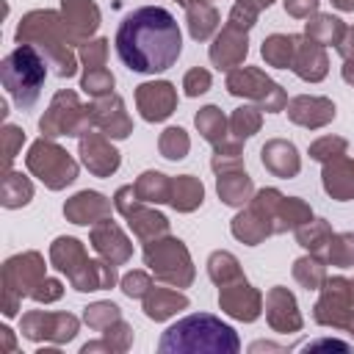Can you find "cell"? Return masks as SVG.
Masks as SVG:
<instances>
[{
  "label": "cell",
  "instance_id": "cell-6",
  "mask_svg": "<svg viewBox=\"0 0 354 354\" xmlns=\"http://www.w3.org/2000/svg\"><path fill=\"white\" fill-rule=\"evenodd\" d=\"M144 260L147 266L155 271L158 279L171 282L177 288L188 285L194 279V268H191V257L185 252V246L177 238H163V241H149L144 249Z\"/></svg>",
  "mask_w": 354,
  "mask_h": 354
},
{
  "label": "cell",
  "instance_id": "cell-18",
  "mask_svg": "<svg viewBox=\"0 0 354 354\" xmlns=\"http://www.w3.org/2000/svg\"><path fill=\"white\" fill-rule=\"evenodd\" d=\"M80 155H83V163L88 166V171H94L97 177H108L111 171L119 169V152L105 138H100L94 133L80 138Z\"/></svg>",
  "mask_w": 354,
  "mask_h": 354
},
{
  "label": "cell",
  "instance_id": "cell-52",
  "mask_svg": "<svg viewBox=\"0 0 354 354\" xmlns=\"http://www.w3.org/2000/svg\"><path fill=\"white\" fill-rule=\"evenodd\" d=\"M346 61V66H343V80L346 83H354V55L351 58H343Z\"/></svg>",
  "mask_w": 354,
  "mask_h": 354
},
{
  "label": "cell",
  "instance_id": "cell-30",
  "mask_svg": "<svg viewBox=\"0 0 354 354\" xmlns=\"http://www.w3.org/2000/svg\"><path fill=\"white\" fill-rule=\"evenodd\" d=\"M133 188L141 202H169L171 196V183L160 171H144Z\"/></svg>",
  "mask_w": 354,
  "mask_h": 354
},
{
  "label": "cell",
  "instance_id": "cell-8",
  "mask_svg": "<svg viewBox=\"0 0 354 354\" xmlns=\"http://www.w3.org/2000/svg\"><path fill=\"white\" fill-rule=\"evenodd\" d=\"M227 91L235 94V97H249V100H254L260 108H266L271 113L285 108L282 88L274 80H268L260 69H249V66L232 69L230 77H227Z\"/></svg>",
  "mask_w": 354,
  "mask_h": 354
},
{
  "label": "cell",
  "instance_id": "cell-41",
  "mask_svg": "<svg viewBox=\"0 0 354 354\" xmlns=\"http://www.w3.org/2000/svg\"><path fill=\"white\" fill-rule=\"evenodd\" d=\"M160 152H163V158H169V160L185 158V152H188V136H185V130H183V127H169V130L160 136Z\"/></svg>",
  "mask_w": 354,
  "mask_h": 354
},
{
  "label": "cell",
  "instance_id": "cell-35",
  "mask_svg": "<svg viewBox=\"0 0 354 354\" xmlns=\"http://www.w3.org/2000/svg\"><path fill=\"white\" fill-rule=\"evenodd\" d=\"M232 235L241 238V241L249 243V246H257V243L268 235V227L249 210V213H241V216L232 218Z\"/></svg>",
  "mask_w": 354,
  "mask_h": 354
},
{
  "label": "cell",
  "instance_id": "cell-53",
  "mask_svg": "<svg viewBox=\"0 0 354 354\" xmlns=\"http://www.w3.org/2000/svg\"><path fill=\"white\" fill-rule=\"evenodd\" d=\"M340 11H354V0H332Z\"/></svg>",
  "mask_w": 354,
  "mask_h": 354
},
{
  "label": "cell",
  "instance_id": "cell-21",
  "mask_svg": "<svg viewBox=\"0 0 354 354\" xmlns=\"http://www.w3.org/2000/svg\"><path fill=\"white\" fill-rule=\"evenodd\" d=\"M64 213L75 221V224H88L94 218H108L111 216V205L102 194L97 191H80L77 196H72L64 205Z\"/></svg>",
  "mask_w": 354,
  "mask_h": 354
},
{
  "label": "cell",
  "instance_id": "cell-37",
  "mask_svg": "<svg viewBox=\"0 0 354 354\" xmlns=\"http://www.w3.org/2000/svg\"><path fill=\"white\" fill-rule=\"evenodd\" d=\"M296 238H299V243H301L304 249L321 254L324 249H329L326 243L332 241V230H329L326 221H310V227H299V230H296Z\"/></svg>",
  "mask_w": 354,
  "mask_h": 354
},
{
  "label": "cell",
  "instance_id": "cell-46",
  "mask_svg": "<svg viewBox=\"0 0 354 354\" xmlns=\"http://www.w3.org/2000/svg\"><path fill=\"white\" fill-rule=\"evenodd\" d=\"M183 86H185V94H188V97H199V94H205V91L210 88V72H205V69H191V72L185 75Z\"/></svg>",
  "mask_w": 354,
  "mask_h": 354
},
{
  "label": "cell",
  "instance_id": "cell-45",
  "mask_svg": "<svg viewBox=\"0 0 354 354\" xmlns=\"http://www.w3.org/2000/svg\"><path fill=\"white\" fill-rule=\"evenodd\" d=\"M122 290H124L130 299H144V296L152 290V282H149L147 274L133 271V274H127V277L122 279Z\"/></svg>",
  "mask_w": 354,
  "mask_h": 354
},
{
  "label": "cell",
  "instance_id": "cell-28",
  "mask_svg": "<svg viewBox=\"0 0 354 354\" xmlns=\"http://www.w3.org/2000/svg\"><path fill=\"white\" fill-rule=\"evenodd\" d=\"M202 196H205V191H202V183L196 177L183 174V177L171 180V196H169V202L177 210H194L196 205H202Z\"/></svg>",
  "mask_w": 354,
  "mask_h": 354
},
{
  "label": "cell",
  "instance_id": "cell-17",
  "mask_svg": "<svg viewBox=\"0 0 354 354\" xmlns=\"http://www.w3.org/2000/svg\"><path fill=\"white\" fill-rule=\"evenodd\" d=\"M91 246L105 257L111 260L113 266L124 263L130 257V243L124 238V232L111 221V218H102V224H97L91 230Z\"/></svg>",
  "mask_w": 354,
  "mask_h": 354
},
{
  "label": "cell",
  "instance_id": "cell-47",
  "mask_svg": "<svg viewBox=\"0 0 354 354\" xmlns=\"http://www.w3.org/2000/svg\"><path fill=\"white\" fill-rule=\"evenodd\" d=\"M3 141H6V166H11V160L17 158V147H22V141H25V133L14 124H6Z\"/></svg>",
  "mask_w": 354,
  "mask_h": 354
},
{
  "label": "cell",
  "instance_id": "cell-31",
  "mask_svg": "<svg viewBox=\"0 0 354 354\" xmlns=\"http://www.w3.org/2000/svg\"><path fill=\"white\" fill-rule=\"evenodd\" d=\"M185 8H188V30H191V36H194L196 41L207 39V36L216 30V25H218V14H216L207 3L185 6Z\"/></svg>",
  "mask_w": 354,
  "mask_h": 354
},
{
  "label": "cell",
  "instance_id": "cell-55",
  "mask_svg": "<svg viewBox=\"0 0 354 354\" xmlns=\"http://www.w3.org/2000/svg\"><path fill=\"white\" fill-rule=\"evenodd\" d=\"M180 3H183V6H191V0H180Z\"/></svg>",
  "mask_w": 354,
  "mask_h": 354
},
{
  "label": "cell",
  "instance_id": "cell-11",
  "mask_svg": "<svg viewBox=\"0 0 354 354\" xmlns=\"http://www.w3.org/2000/svg\"><path fill=\"white\" fill-rule=\"evenodd\" d=\"M130 196H133V185H127V188H119V194H116V207H119V210L127 216V221H130L133 232H136L138 238L166 235V230H169V221H166L160 213H155V210H141L136 202L130 205Z\"/></svg>",
  "mask_w": 354,
  "mask_h": 354
},
{
  "label": "cell",
  "instance_id": "cell-32",
  "mask_svg": "<svg viewBox=\"0 0 354 354\" xmlns=\"http://www.w3.org/2000/svg\"><path fill=\"white\" fill-rule=\"evenodd\" d=\"M50 257H53L55 268H61V271H66V274L72 271V263H86V260H88L77 238H58V241L53 243V249H50Z\"/></svg>",
  "mask_w": 354,
  "mask_h": 354
},
{
  "label": "cell",
  "instance_id": "cell-9",
  "mask_svg": "<svg viewBox=\"0 0 354 354\" xmlns=\"http://www.w3.org/2000/svg\"><path fill=\"white\" fill-rule=\"evenodd\" d=\"M315 321L329 326H343L354 335V290L348 279L335 277L324 285V296L315 304Z\"/></svg>",
  "mask_w": 354,
  "mask_h": 354
},
{
  "label": "cell",
  "instance_id": "cell-23",
  "mask_svg": "<svg viewBox=\"0 0 354 354\" xmlns=\"http://www.w3.org/2000/svg\"><path fill=\"white\" fill-rule=\"evenodd\" d=\"M324 188L337 202L354 199V160L335 158V163H326V169H324Z\"/></svg>",
  "mask_w": 354,
  "mask_h": 354
},
{
  "label": "cell",
  "instance_id": "cell-42",
  "mask_svg": "<svg viewBox=\"0 0 354 354\" xmlns=\"http://www.w3.org/2000/svg\"><path fill=\"white\" fill-rule=\"evenodd\" d=\"M293 277L310 290V288H318L321 282H324V266L318 263V260H310V257H301V260H296V266H293Z\"/></svg>",
  "mask_w": 354,
  "mask_h": 354
},
{
  "label": "cell",
  "instance_id": "cell-49",
  "mask_svg": "<svg viewBox=\"0 0 354 354\" xmlns=\"http://www.w3.org/2000/svg\"><path fill=\"white\" fill-rule=\"evenodd\" d=\"M58 296H61V282L58 279H47V277L41 279V285L33 293V299H39V301H53Z\"/></svg>",
  "mask_w": 354,
  "mask_h": 354
},
{
  "label": "cell",
  "instance_id": "cell-24",
  "mask_svg": "<svg viewBox=\"0 0 354 354\" xmlns=\"http://www.w3.org/2000/svg\"><path fill=\"white\" fill-rule=\"evenodd\" d=\"M263 166L277 177H293L299 171V155L290 141H268L263 147Z\"/></svg>",
  "mask_w": 354,
  "mask_h": 354
},
{
  "label": "cell",
  "instance_id": "cell-22",
  "mask_svg": "<svg viewBox=\"0 0 354 354\" xmlns=\"http://www.w3.org/2000/svg\"><path fill=\"white\" fill-rule=\"evenodd\" d=\"M266 304H268V321L277 332H290V329L301 326V318L296 313V299L285 288H274L268 293Z\"/></svg>",
  "mask_w": 354,
  "mask_h": 354
},
{
  "label": "cell",
  "instance_id": "cell-15",
  "mask_svg": "<svg viewBox=\"0 0 354 354\" xmlns=\"http://www.w3.org/2000/svg\"><path fill=\"white\" fill-rule=\"evenodd\" d=\"M61 11H64V25L69 30V39L75 41L91 36L100 28V11L91 0H61Z\"/></svg>",
  "mask_w": 354,
  "mask_h": 354
},
{
  "label": "cell",
  "instance_id": "cell-50",
  "mask_svg": "<svg viewBox=\"0 0 354 354\" xmlns=\"http://www.w3.org/2000/svg\"><path fill=\"white\" fill-rule=\"evenodd\" d=\"M318 8V0H285V11L293 17H310Z\"/></svg>",
  "mask_w": 354,
  "mask_h": 354
},
{
  "label": "cell",
  "instance_id": "cell-27",
  "mask_svg": "<svg viewBox=\"0 0 354 354\" xmlns=\"http://www.w3.org/2000/svg\"><path fill=\"white\" fill-rule=\"evenodd\" d=\"M304 30H307V39H313L318 44H340V39L346 36V25L332 14L313 17Z\"/></svg>",
  "mask_w": 354,
  "mask_h": 354
},
{
  "label": "cell",
  "instance_id": "cell-25",
  "mask_svg": "<svg viewBox=\"0 0 354 354\" xmlns=\"http://www.w3.org/2000/svg\"><path fill=\"white\" fill-rule=\"evenodd\" d=\"M177 307H188V299L177 290H163V288H152L147 296H144V313L152 318V321H163L169 315L177 313Z\"/></svg>",
  "mask_w": 354,
  "mask_h": 354
},
{
  "label": "cell",
  "instance_id": "cell-20",
  "mask_svg": "<svg viewBox=\"0 0 354 354\" xmlns=\"http://www.w3.org/2000/svg\"><path fill=\"white\" fill-rule=\"evenodd\" d=\"M288 116L304 127H321L335 119V105L324 97H296L288 105Z\"/></svg>",
  "mask_w": 354,
  "mask_h": 354
},
{
  "label": "cell",
  "instance_id": "cell-16",
  "mask_svg": "<svg viewBox=\"0 0 354 354\" xmlns=\"http://www.w3.org/2000/svg\"><path fill=\"white\" fill-rule=\"evenodd\" d=\"M246 50H249L246 47V30H241L235 25H227L210 47V61L218 69H232L235 64H241L246 58Z\"/></svg>",
  "mask_w": 354,
  "mask_h": 354
},
{
  "label": "cell",
  "instance_id": "cell-40",
  "mask_svg": "<svg viewBox=\"0 0 354 354\" xmlns=\"http://www.w3.org/2000/svg\"><path fill=\"white\" fill-rule=\"evenodd\" d=\"M119 321H122V315L113 301H97V304L86 307V324L94 329H108L111 324H119Z\"/></svg>",
  "mask_w": 354,
  "mask_h": 354
},
{
  "label": "cell",
  "instance_id": "cell-56",
  "mask_svg": "<svg viewBox=\"0 0 354 354\" xmlns=\"http://www.w3.org/2000/svg\"><path fill=\"white\" fill-rule=\"evenodd\" d=\"M351 290H354V282H351Z\"/></svg>",
  "mask_w": 354,
  "mask_h": 354
},
{
  "label": "cell",
  "instance_id": "cell-1",
  "mask_svg": "<svg viewBox=\"0 0 354 354\" xmlns=\"http://www.w3.org/2000/svg\"><path fill=\"white\" fill-rule=\"evenodd\" d=\"M113 44L130 72L155 75L174 66L183 50V33L174 14L163 6H141L119 22Z\"/></svg>",
  "mask_w": 354,
  "mask_h": 354
},
{
  "label": "cell",
  "instance_id": "cell-43",
  "mask_svg": "<svg viewBox=\"0 0 354 354\" xmlns=\"http://www.w3.org/2000/svg\"><path fill=\"white\" fill-rule=\"evenodd\" d=\"M230 127H232L235 138H249V136L257 133V127H260V116H257L254 108H238V111L232 113V119H230Z\"/></svg>",
  "mask_w": 354,
  "mask_h": 354
},
{
  "label": "cell",
  "instance_id": "cell-14",
  "mask_svg": "<svg viewBox=\"0 0 354 354\" xmlns=\"http://www.w3.org/2000/svg\"><path fill=\"white\" fill-rule=\"evenodd\" d=\"M88 113H91V122L105 130V136H111V138H127L130 136V119L124 113V102L116 94L100 97L88 108Z\"/></svg>",
  "mask_w": 354,
  "mask_h": 354
},
{
  "label": "cell",
  "instance_id": "cell-4",
  "mask_svg": "<svg viewBox=\"0 0 354 354\" xmlns=\"http://www.w3.org/2000/svg\"><path fill=\"white\" fill-rule=\"evenodd\" d=\"M44 77H47V58L39 53V47L25 41L17 50H11L0 64V80L19 108H30L39 100Z\"/></svg>",
  "mask_w": 354,
  "mask_h": 354
},
{
  "label": "cell",
  "instance_id": "cell-19",
  "mask_svg": "<svg viewBox=\"0 0 354 354\" xmlns=\"http://www.w3.org/2000/svg\"><path fill=\"white\" fill-rule=\"evenodd\" d=\"M290 69L304 77V80H321L326 75V55H324V44L307 39L301 41L296 36V53H293V64Z\"/></svg>",
  "mask_w": 354,
  "mask_h": 354
},
{
  "label": "cell",
  "instance_id": "cell-38",
  "mask_svg": "<svg viewBox=\"0 0 354 354\" xmlns=\"http://www.w3.org/2000/svg\"><path fill=\"white\" fill-rule=\"evenodd\" d=\"M329 260L335 266H354V232H340V235H332L329 241V249H326Z\"/></svg>",
  "mask_w": 354,
  "mask_h": 354
},
{
  "label": "cell",
  "instance_id": "cell-44",
  "mask_svg": "<svg viewBox=\"0 0 354 354\" xmlns=\"http://www.w3.org/2000/svg\"><path fill=\"white\" fill-rule=\"evenodd\" d=\"M343 152H346V141L343 138H329V136L310 147V155L315 160H332V158H340Z\"/></svg>",
  "mask_w": 354,
  "mask_h": 354
},
{
  "label": "cell",
  "instance_id": "cell-5",
  "mask_svg": "<svg viewBox=\"0 0 354 354\" xmlns=\"http://www.w3.org/2000/svg\"><path fill=\"white\" fill-rule=\"evenodd\" d=\"M44 279V263L36 252H28V254H17L11 260H6L3 266V293H6V301H3V313L11 318L17 315V299L22 296H33L36 288L41 285Z\"/></svg>",
  "mask_w": 354,
  "mask_h": 354
},
{
  "label": "cell",
  "instance_id": "cell-7",
  "mask_svg": "<svg viewBox=\"0 0 354 354\" xmlns=\"http://www.w3.org/2000/svg\"><path fill=\"white\" fill-rule=\"evenodd\" d=\"M28 169L47 185V188H64L69 185L75 177H77V166L75 160L61 149L55 147L53 141H36L28 152Z\"/></svg>",
  "mask_w": 354,
  "mask_h": 354
},
{
  "label": "cell",
  "instance_id": "cell-54",
  "mask_svg": "<svg viewBox=\"0 0 354 354\" xmlns=\"http://www.w3.org/2000/svg\"><path fill=\"white\" fill-rule=\"evenodd\" d=\"M241 3H246V6H252V8H266V6H271V0H241Z\"/></svg>",
  "mask_w": 354,
  "mask_h": 354
},
{
  "label": "cell",
  "instance_id": "cell-2",
  "mask_svg": "<svg viewBox=\"0 0 354 354\" xmlns=\"http://www.w3.org/2000/svg\"><path fill=\"white\" fill-rule=\"evenodd\" d=\"M241 348L238 335L221 318L196 313L174 326H169L158 343V351H177V354H235Z\"/></svg>",
  "mask_w": 354,
  "mask_h": 354
},
{
  "label": "cell",
  "instance_id": "cell-10",
  "mask_svg": "<svg viewBox=\"0 0 354 354\" xmlns=\"http://www.w3.org/2000/svg\"><path fill=\"white\" fill-rule=\"evenodd\" d=\"M22 335L28 340L50 337L55 343H64L77 335V318L66 313H28L22 318Z\"/></svg>",
  "mask_w": 354,
  "mask_h": 354
},
{
  "label": "cell",
  "instance_id": "cell-3",
  "mask_svg": "<svg viewBox=\"0 0 354 354\" xmlns=\"http://www.w3.org/2000/svg\"><path fill=\"white\" fill-rule=\"evenodd\" d=\"M66 39H69V30L55 11H30L17 28V41L41 47L44 58L55 66L61 77H72L77 72V64L66 47Z\"/></svg>",
  "mask_w": 354,
  "mask_h": 354
},
{
  "label": "cell",
  "instance_id": "cell-51",
  "mask_svg": "<svg viewBox=\"0 0 354 354\" xmlns=\"http://www.w3.org/2000/svg\"><path fill=\"white\" fill-rule=\"evenodd\" d=\"M304 348H307V351H310V348H340V351H346L348 343H343V340H310Z\"/></svg>",
  "mask_w": 354,
  "mask_h": 354
},
{
  "label": "cell",
  "instance_id": "cell-26",
  "mask_svg": "<svg viewBox=\"0 0 354 354\" xmlns=\"http://www.w3.org/2000/svg\"><path fill=\"white\" fill-rule=\"evenodd\" d=\"M249 194H252V180L241 166L235 171L232 169L218 171V196L227 205H243L249 199Z\"/></svg>",
  "mask_w": 354,
  "mask_h": 354
},
{
  "label": "cell",
  "instance_id": "cell-34",
  "mask_svg": "<svg viewBox=\"0 0 354 354\" xmlns=\"http://www.w3.org/2000/svg\"><path fill=\"white\" fill-rule=\"evenodd\" d=\"M33 196V185L17 174V171H8L3 177V205L6 207H19V205H28Z\"/></svg>",
  "mask_w": 354,
  "mask_h": 354
},
{
  "label": "cell",
  "instance_id": "cell-12",
  "mask_svg": "<svg viewBox=\"0 0 354 354\" xmlns=\"http://www.w3.org/2000/svg\"><path fill=\"white\" fill-rule=\"evenodd\" d=\"M136 100H138L141 116L147 122H160V119H166L174 111L177 94H174L171 83L158 80V83H141L138 91H136Z\"/></svg>",
  "mask_w": 354,
  "mask_h": 354
},
{
  "label": "cell",
  "instance_id": "cell-48",
  "mask_svg": "<svg viewBox=\"0 0 354 354\" xmlns=\"http://www.w3.org/2000/svg\"><path fill=\"white\" fill-rule=\"evenodd\" d=\"M105 39H97V41H91V44H83V53H80V58L86 61V69H91V66H102V61H105Z\"/></svg>",
  "mask_w": 354,
  "mask_h": 354
},
{
  "label": "cell",
  "instance_id": "cell-29",
  "mask_svg": "<svg viewBox=\"0 0 354 354\" xmlns=\"http://www.w3.org/2000/svg\"><path fill=\"white\" fill-rule=\"evenodd\" d=\"M293 53H296V36H268L263 41V58L271 64V66H279V69H288L293 64Z\"/></svg>",
  "mask_w": 354,
  "mask_h": 354
},
{
  "label": "cell",
  "instance_id": "cell-39",
  "mask_svg": "<svg viewBox=\"0 0 354 354\" xmlns=\"http://www.w3.org/2000/svg\"><path fill=\"white\" fill-rule=\"evenodd\" d=\"M80 86H83V91H88L91 97H108L111 88H113V75H111L105 66H91V69H86Z\"/></svg>",
  "mask_w": 354,
  "mask_h": 354
},
{
  "label": "cell",
  "instance_id": "cell-13",
  "mask_svg": "<svg viewBox=\"0 0 354 354\" xmlns=\"http://www.w3.org/2000/svg\"><path fill=\"white\" fill-rule=\"evenodd\" d=\"M218 304L224 313H230L238 321H254L260 315V293L246 285V279H238L235 285H224L218 293Z\"/></svg>",
  "mask_w": 354,
  "mask_h": 354
},
{
  "label": "cell",
  "instance_id": "cell-33",
  "mask_svg": "<svg viewBox=\"0 0 354 354\" xmlns=\"http://www.w3.org/2000/svg\"><path fill=\"white\" fill-rule=\"evenodd\" d=\"M207 271H210V279L218 282L221 288L230 285L232 279H243V274L238 268V260L230 252H213L210 260H207Z\"/></svg>",
  "mask_w": 354,
  "mask_h": 354
},
{
  "label": "cell",
  "instance_id": "cell-36",
  "mask_svg": "<svg viewBox=\"0 0 354 354\" xmlns=\"http://www.w3.org/2000/svg\"><path fill=\"white\" fill-rule=\"evenodd\" d=\"M196 127H199V133L210 144H216V147L224 144V127H227V122H224V116H221V111L216 105H207V108H202L196 113Z\"/></svg>",
  "mask_w": 354,
  "mask_h": 354
}]
</instances>
